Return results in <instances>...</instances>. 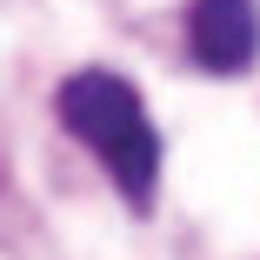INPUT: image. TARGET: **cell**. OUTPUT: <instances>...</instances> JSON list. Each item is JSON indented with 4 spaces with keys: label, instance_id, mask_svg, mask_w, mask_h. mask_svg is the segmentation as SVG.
<instances>
[{
    "label": "cell",
    "instance_id": "1",
    "mask_svg": "<svg viewBox=\"0 0 260 260\" xmlns=\"http://www.w3.org/2000/svg\"><path fill=\"white\" fill-rule=\"evenodd\" d=\"M54 107H60V127L87 153H100V167L114 174V187L134 207H147L153 200V180H160V134H153L134 80H120L107 67H80V74L60 80Z\"/></svg>",
    "mask_w": 260,
    "mask_h": 260
},
{
    "label": "cell",
    "instance_id": "2",
    "mask_svg": "<svg viewBox=\"0 0 260 260\" xmlns=\"http://www.w3.org/2000/svg\"><path fill=\"white\" fill-rule=\"evenodd\" d=\"M187 47L207 74H247L260 60V7L253 0H193Z\"/></svg>",
    "mask_w": 260,
    "mask_h": 260
}]
</instances>
